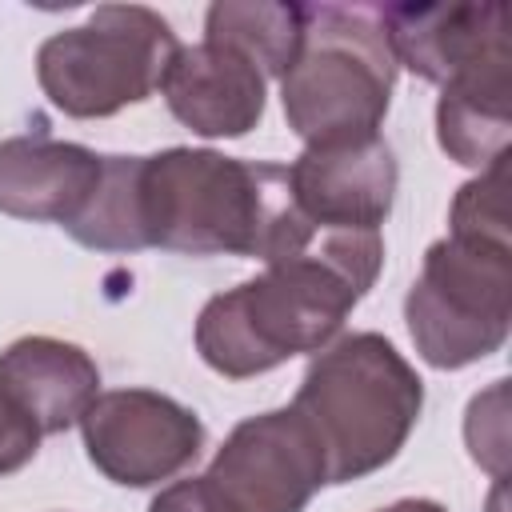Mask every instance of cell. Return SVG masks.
I'll return each instance as SVG.
<instances>
[{
    "label": "cell",
    "instance_id": "obj_12",
    "mask_svg": "<svg viewBox=\"0 0 512 512\" xmlns=\"http://www.w3.org/2000/svg\"><path fill=\"white\" fill-rule=\"evenodd\" d=\"M104 156L52 136L0 140V212L16 220H56L60 228L80 216L100 184Z\"/></svg>",
    "mask_w": 512,
    "mask_h": 512
},
{
    "label": "cell",
    "instance_id": "obj_14",
    "mask_svg": "<svg viewBox=\"0 0 512 512\" xmlns=\"http://www.w3.org/2000/svg\"><path fill=\"white\" fill-rule=\"evenodd\" d=\"M512 128V60L472 68L444 84L436 104L440 148L468 168H488L504 156Z\"/></svg>",
    "mask_w": 512,
    "mask_h": 512
},
{
    "label": "cell",
    "instance_id": "obj_10",
    "mask_svg": "<svg viewBox=\"0 0 512 512\" xmlns=\"http://www.w3.org/2000/svg\"><path fill=\"white\" fill-rule=\"evenodd\" d=\"M296 208L320 228H380L396 196V156L376 132L352 144L304 148L288 164Z\"/></svg>",
    "mask_w": 512,
    "mask_h": 512
},
{
    "label": "cell",
    "instance_id": "obj_17",
    "mask_svg": "<svg viewBox=\"0 0 512 512\" xmlns=\"http://www.w3.org/2000/svg\"><path fill=\"white\" fill-rule=\"evenodd\" d=\"M452 232L456 236H488L508 240V156L488 164L472 184H464L452 200Z\"/></svg>",
    "mask_w": 512,
    "mask_h": 512
},
{
    "label": "cell",
    "instance_id": "obj_18",
    "mask_svg": "<svg viewBox=\"0 0 512 512\" xmlns=\"http://www.w3.org/2000/svg\"><path fill=\"white\" fill-rule=\"evenodd\" d=\"M40 448V428L32 416L0 388V476L24 468Z\"/></svg>",
    "mask_w": 512,
    "mask_h": 512
},
{
    "label": "cell",
    "instance_id": "obj_8",
    "mask_svg": "<svg viewBox=\"0 0 512 512\" xmlns=\"http://www.w3.org/2000/svg\"><path fill=\"white\" fill-rule=\"evenodd\" d=\"M88 460L124 488L172 480L200 456L204 424L164 392H100L80 416Z\"/></svg>",
    "mask_w": 512,
    "mask_h": 512
},
{
    "label": "cell",
    "instance_id": "obj_2",
    "mask_svg": "<svg viewBox=\"0 0 512 512\" xmlns=\"http://www.w3.org/2000/svg\"><path fill=\"white\" fill-rule=\"evenodd\" d=\"M136 208L144 248L184 256H260L268 264L312 236L284 164L208 148L136 156Z\"/></svg>",
    "mask_w": 512,
    "mask_h": 512
},
{
    "label": "cell",
    "instance_id": "obj_15",
    "mask_svg": "<svg viewBox=\"0 0 512 512\" xmlns=\"http://www.w3.org/2000/svg\"><path fill=\"white\" fill-rule=\"evenodd\" d=\"M304 36V4H244L220 0L204 16V40H220L248 56L264 80L284 76Z\"/></svg>",
    "mask_w": 512,
    "mask_h": 512
},
{
    "label": "cell",
    "instance_id": "obj_7",
    "mask_svg": "<svg viewBox=\"0 0 512 512\" xmlns=\"http://www.w3.org/2000/svg\"><path fill=\"white\" fill-rule=\"evenodd\" d=\"M320 484V440L292 408H276L240 420L208 472L168 484L148 512H304Z\"/></svg>",
    "mask_w": 512,
    "mask_h": 512
},
{
    "label": "cell",
    "instance_id": "obj_19",
    "mask_svg": "<svg viewBox=\"0 0 512 512\" xmlns=\"http://www.w3.org/2000/svg\"><path fill=\"white\" fill-rule=\"evenodd\" d=\"M380 512H444V508L436 500H396V504H388Z\"/></svg>",
    "mask_w": 512,
    "mask_h": 512
},
{
    "label": "cell",
    "instance_id": "obj_9",
    "mask_svg": "<svg viewBox=\"0 0 512 512\" xmlns=\"http://www.w3.org/2000/svg\"><path fill=\"white\" fill-rule=\"evenodd\" d=\"M380 16L396 64L440 88L472 68L512 60V8L504 0L388 4Z\"/></svg>",
    "mask_w": 512,
    "mask_h": 512
},
{
    "label": "cell",
    "instance_id": "obj_4",
    "mask_svg": "<svg viewBox=\"0 0 512 512\" xmlns=\"http://www.w3.org/2000/svg\"><path fill=\"white\" fill-rule=\"evenodd\" d=\"M396 68L380 8L304 4V36L296 60L280 76L288 128L308 148L376 136L392 100Z\"/></svg>",
    "mask_w": 512,
    "mask_h": 512
},
{
    "label": "cell",
    "instance_id": "obj_11",
    "mask_svg": "<svg viewBox=\"0 0 512 512\" xmlns=\"http://www.w3.org/2000/svg\"><path fill=\"white\" fill-rule=\"evenodd\" d=\"M172 116L200 136H244L264 116V72L220 40L180 48L160 84Z\"/></svg>",
    "mask_w": 512,
    "mask_h": 512
},
{
    "label": "cell",
    "instance_id": "obj_13",
    "mask_svg": "<svg viewBox=\"0 0 512 512\" xmlns=\"http://www.w3.org/2000/svg\"><path fill=\"white\" fill-rule=\"evenodd\" d=\"M0 388L32 416L40 436L80 424L100 396L92 356L56 336H24L0 352Z\"/></svg>",
    "mask_w": 512,
    "mask_h": 512
},
{
    "label": "cell",
    "instance_id": "obj_3",
    "mask_svg": "<svg viewBox=\"0 0 512 512\" xmlns=\"http://www.w3.org/2000/svg\"><path fill=\"white\" fill-rule=\"evenodd\" d=\"M424 388L416 368L380 336L352 332L308 364L292 412L324 452L328 484L384 468L416 428Z\"/></svg>",
    "mask_w": 512,
    "mask_h": 512
},
{
    "label": "cell",
    "instance_id": "obj_6",
    "mask_svg": "<svg viewBox=\"0 0 512 512\" xmlns=\"http://www.w3.org/2000/svg\"><path fill=\"white\" fill-rule=\"evenodd\" d=\"M404 320L432 368H464L492 356L512 324V244L456 232L436 240L408 288Z\"/></svg>",
    "mask_w": 512,
    "mask_h": 512
},
{
    "label": "cell",
    "instance_id": "obj_1",
    "mask_svg": "<svg viewBox=\"0 0 512 512\" xmlns=\"http://www.w3.org/2000/svg\"><path fill=\"white\" fill-rule=\"evenodd\" d=\"M384 264L380 228H320L268 260L256 280L212 296L196 320V348L228 380L260 376L296 352H320L372 288Z\"/></svg>",
    "mask_w": 512,
    "mask_h": 512
},
{
    "label": "cell",
    "instance_id": "obj_16",
    "mask_svg": "<svg viewBox=\"0 0 512 512\" xmlns=\"http://www.w3.org/2000/svg\"><path fill=\"white\" fill-rule=\"evenodd\" d=\"M68 236L96 252H140V208H136V156H104L100 184L80 208Z\"/></svg>",
    "mask_w": 512,
    "mask_h": 512
},
{
    "label": "cell",
    "instance_id": "obj_5",
    "mask_svg": "<svg viewBox=\"0 0 512 512\" xmlns=\"http://www.w3.org/2000/svg\"><path fill=\"white\" fill-rule=\"evenodd\" d=\"M180 52L168 20L140 4H100L84 24L48 36L36 52L44 96L76 116L96 120L148 100Z\"/></svg>",
    "mask_w": 512,
    "mask_h": 512
}]
</instances>
